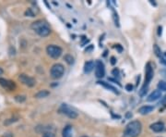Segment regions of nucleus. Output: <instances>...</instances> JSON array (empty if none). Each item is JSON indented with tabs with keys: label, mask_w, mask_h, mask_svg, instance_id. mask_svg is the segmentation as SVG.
<instances>
[{
	"label": "nucleus",
	"mask_w": 166,
	"mask_h": 137,
	"mask_svg": "<svg viewBox=\"0 0 166 137\" xmlns=\"http://www.w3.org/2000/svg\"><path fill=\"white\" fill-rule=\"evenodd\" d=\"M32 29L42 37H45V36L49 35L51 33L49 24L45 20H39L32 22Z\"/></svg>",
	"instance_id": "obj_1"
},
{
	"label": "nucleus",
	"mask_w": 166,
	"mask_h": 137,
	"mask_svg": "<svg viewBox=\"0 0 166 137\" xmlns=\"http://www.w3.org/2000/svg\"><path fill=\"white\" fill-rule=\"evenodd\" d=\"M141 123L138 121H133L126 125L123 137H138L141 133Z\"/></svg>",
	"instance_id": "obj_2"
},
{
	"label": "nucleus",
	"mask_w": 166,
	"mask_h": 137,
	"mask_svg": "<svg viewBox=\"0 0 166 137\" xmlns=\"http://www.w3.org/2000/svg\"><path fill=\"white\" fill-rule=\"evenodd\" d=\"M153 75H154V73H153V68H152L151 64L149 62V63H147L146 68H145V82H144V84H143V86H142V88H141V90H140V92H139V94H140L141 96H143V95L147 93V91H148V90H147V89H148V85H149V83L151 82V81L152 80Z\"/></svg>",
	"instance_id": "obj_3"
},
{
	"label": "nucleus",
	"mask_w": 166,
	"mask_h": 137,
	"mask_svg": "<svg viewBox=\"0 0 166 137\" xmlns=\"http://www.w3.org/2000/svg\"><path fill=\"white\" fill-rule=\"evenodd\" d=\"M64 72H65V68L60 63H56L55 65H53L50 69V75L53 79L61 78L64 75Z\"/></svg>",
	"instance_id": "obj_4"
},
{
	"label": "nucleus",
	"mask_w": 166,
	"mask_h": 137,
	"mask_svg": "<svg viewBox=\"0 0 166 137\" xmlns=\"http://www.w3.org/2000/svg\"><path fill=\"white\" fill-rule=\"evenodd\" d=\"M59 111L66 115L70 119H76L78 117V113L74 109H72L69 106H67V104H62L59 108Z\"/></svg>",
	"instance_id": "obj_5"
},
{
	"label": "nucleus",
	"mask_w": 166,
	"mask_h": 137,
	"mask_svg": "<svg viewBox=\"0 0 166 137\" xmlns=\"http://www.w3.org/2000/svg\"><path fill=\"white\" fill-rule=\"evenodd\" d=\"M46 52L47 54L53 58V59H58L61 55H62V48L57 46H54V45H51V46H48L47 48H46Z\"/></svg>",
	"instance_id": "obj_6"
},
{
	"label": "nucleus",
	"mask_w": 166,
	"mask_h": 137,
	"mask_svg": "<svg viewBox=\"0 0 166 137\" xmlns=\"http://www.w3.org/2000/svg\"><path fill=\"white\" fill-rule=\"evenodd\" d=\"M95 75L97 78H103L105 75V68L104 65L102 61L98 60L95 62Z\"/></svg>",
	"instance_id": "obj_7"
},
{
	"label": "nucleus",
	"mask_w": 166,
	"mask_h": 137,
	"mask_svg": "<svg viewBox=\"0 0 166 137\" xmlns=\"http://www.w3.org/2000/svg\"><path fill=\"white\" fill-rule=\"evenodd\" d=\"M19 79L22 83H24V84H26V85H28L30 87H32V86H33L35 84V80L33 78L26 75V74H20Z\"/></svg>",
	"instance_id": "obj_8"
},
{
	"label": "nucleus",
	"mask_w": 166,
	"mask_h": 137,
	"mask_svg": "<svg viewBox=\"0 0 166 137\" xmlns=\"http://www.w3.org/2000/svg\"><path fill=\"white\" fill-rule=\"evenodd\" d=\"M0 85L2 87H4L5 89H7V90H14L16 88V83L12 81H9V80H6V79H4V78H0Z\"/></svg>",
	"instance_id": "obj_9"
},
{
	"label": "nucleus",
	"mask_w": 166,
	"mask_h": 137,
	"mask_svg": "<svg viewBox=\"0 0 166 137\" xmlns=\"http://www.w3.org/2000/svg\"><path fill=\"white\" fill-rule=\"evenodd\" d=\"M162 97V92L160 91V90H155V91H153L149 96H148V101L149 102H152V101H156V100H158L159 98H161Z\"/></svg>",
	"instance_id": "obj_10"
},
{
	"label": "nucleus",
	"mask_w": 166,
	"mask_h": 137,
	"mask_svg": "<svg viewBox=\"0 0 166 137\" xmlns=\"http://www.w3.org/2000/svg\"><path fill=\"white\" fill-rule=\"evenodd\" d=\"M151 129L155 133H161L164 130V124L163 122H155L151 125Z\"/></svg>",
	"instance_id": "obj_11"
},
{
	"label": "nucleus",
	"mask_w": 166,
	"mask_h": 137,
	"mask_svg": "<svg viewBox=\"0 0 166 137\" xmlns=\"http://www.w3.org/2000/svg\"><path fill=\"white\" fill-rule=\"evenodd\" d=\"M153 109H154V108L151 107V106H143V107H141V108L138 109V112H139L141 115H146V114L151 113Z\"/></svg>",
	"instance_id": "obj_12"
},
{
	"label": "nucleus",
	"mask_w": 166,
	"mask_h": 137,
	"mask_svg": "<svg viewBox=\"0 0 166 137\" xmlns=\"http://www.w3.org/2000/svg\"><path fill=\"white\" fill-rule=\"evenodd\" d=\"M98 83L99 84H101V85H103L104 87H105V88H107V89H109V90H111L112 92H113L114 94H119V92L117 91V89L116 88H114L113 85H111V84H109L108 82H104V81H99L98 82Z\"/></svg>",
	"instance_id": "obj_13"
},
{
	"label": "nucleus",
	"mask_w": 166,
	"mask_h": 137,
	"mask_svg": "<svg viewBox=\"0 0 166 137\" xmlns=\"http://www.w3.org/2000/svg\"><path fill=\"white\" fill-rule=\"evenodd\" d=\"M95 67V63L93 61H88L84 65V72L85 73H90L92 71V69Z\"/></svg>",
	"instance_id": "obj_14"
},
{
	"label": "nucleus",
	"mask_w": 166,
	"mask_h": 137,
	"mask_svg": "<svg viewBox=\"0 0 166 137\" xmlns=\"http://www.w3.org/2000/svg\"><path fill=\"white\" fill-rule=\"evenodd\" d=\"M63 137H72V127L67 125L63 130Z\"/></svg>",
	"instance_id": "obj_15"
},
{
	"label": "nucleus",
	"mask_w": 166,
	"mask_h": 137,
	"mask_svg": "<svg viewBox=\"0 0 166 137\" xmlns=\"http://www.w3.org/2000/svg\"><path fill=\"white\" fill-rule=\"evenodd\" d=\"M50 95V93L48 91H45V90H43V91H40L39 93H37L35 95V97L37 98H44V97H46Z\"/></svg>",
	"instance_id": "obj_16"
},
{
	"label": "nucleus",
	"mask_w": 166,
	"mask_h": 137,
	"mask_svg": "<svg viewBox=\"0 0 166 137\" xmlns=\"http://www.w3.org/2000/svg\"><path fill=\"white\" fill-rule=\"evenodd\" d=\"M158 88L161 91H166V82L164 81H160L158 83Z\"/></svg>",
	"instance_id": "obj_17"
},
{
	"label": "nucleus",
	"mask_w": 166,
	"mask_h": 137,
	"mask_svg": "<svg viewBox=\"0 0 166 137\" xmlns=\"http://www.w3.org/2000/svg\"><path fill=\"white\" fill-rule=\"evenodd\" d=\"M153 49H154L155 55H156L157 57H159V58H161V57H162V51H161L160 47H159L157 45H154V46H153Z\"/></svg>",
	"instance_id": "obj_18"
},
{
	"label": "nucleus",
	"mask_w": 166,
	"mask_h": 137,
	"mask_svg": "<svg viewBox=\"0 0 166 137\" xmlns=\"http://www.w3.org/2000/svg\"><path fill=\"white\" fill-rule=\"evenodd\" d=\"M65 60L68 63V64H73L74 63V59H73V57L72 56H70V55H66V56H65Z\"/></svg>",
	"instance_id": "obj_19"
},
{
	"label": "nucleus",
	"mask_w": 166,
	"mask_h": 137,
	"mask_svg": "<svg viewBox=\"0 0 166 137\" xmlns=\"http://www.w3.org/2000/svg\"><path fill=\"white\" fill-rule=\"evenodd\" d=\"M15 99H16L18 102H23V101H25L26 97H25L24 95H17V96L15 97Z\"/></svg>",
	"instance_id": "obj_20"
},
{
	"label": "nucleus",
	"mask_w": 166,
	"mask_h": 137,
	"mask_svg": "<svg viewBox=\"0 0 166 137\" xmlns=\"http://www.w3.org/2000/svg\"><path fill=\"white\" fill-rule=\"evenodd\" d=\"M113 18H114V22H115V25L117 27H119V20H118V17H117V13L115 11H113Z\"/></svg>",
	"instance_id": "obj_21"
},
{
	"label": "nucleus",
	"mask_w": 166,
	"mask_h": 137,
	"mask_svg": "<svg viewBox=\"0 0 166 137\" xmlns=\"http://www.w3.org/2000/svg\"><path fill=\"white\" fill-rule=\"evenodd\" d=\"M112 73H113V75H114L115 77H118V76H119V69H118V68H114V69H113Z\"/></svg>",
	"instance_id": "obj_22"
},
{
	"label": "nucleus",
	"mask_w": 166,
	"mask_h": 137,
	"mask_svg": "<svg viewBox=\"0 0 166 137\" xmlns=\"http://www.w3.org/2000/svg\"><path fill=\"white\" fill-rule=\"evenodd\" d=\"M126 89L128 92H130V91H132V90H133V85H132L131 83H128V84H126Z\"/></svg>",
	"instance_id": "obj_23"
},
{
	"label": "nucleus",
	"mask_w": 166,
	"mask_h": 137,
	"mask_svg": "<svg viewBox=\"0 0 166 137\" xmlns=\"http://www.w3.org/2000/svg\"><path fill=\"white\" fill-rule=\"evenodd\" d=\"M25 15H30V17H34V14L32 12V10H31V9H28V10L25 12Z\"/></svg>",
	"instance_id": "obj_24"
},
{
	"label": "nucleus",
	"mask_w": 166,
	"mask_h": 137,
	"mask_svg": "<svg viewBox=\"0 0 166 137\" xmlns=\"http://www.w3.org/2000/svg\"><path fill=\"white\" fill-rule=\"evenodd\" d=\"M43 137H54V135L52 133H45Z\"/></svg>",
	"instance_id": "obj_25"
},
{
	"label": "nucleus",
	"mask_w": 166,
	"mask_h": 137,
	"mask_svg": "<svg viewBox=\"0 0 166 137\" xmlns=\"http://www.w3.org/2000/svg\"><path fill=\"white\" fill-rule=\"evenodd\" d=\"M115 48L118 50V52H119V53H121V52L123 51V48H122V46H121L120 45H116V46H115Z\"/></svg>",
	"instance_id": "obj_26"
},
{
	"label": "nucleus",
	"mask_w": 166,
	"mask_h": 137,
	"mask_svg": "<svg viewBox=\"0 0 166 137\" xmlns=\"http://www.w3.org/2000/svg\"><path fill=\"white\" fill-rule=\"evenodd\" d=\"M115 62H116L115 58H114V57H112V58H111V64H112V65H114Z\"/></svg>",
	"instance_id": "obj_27"
},
{
	"label": "nucleus",
	"mask_w": 166,
	"mask_h": 137,
	"mask_svg": "<svg viewBox=\"0 0 166 137\" xmlns=\"http://www.w3.org/2000/svg\"><path fill=\"white\" fill-rule=\"evenodd\" d=\"M161 104L163 105V106H166V95L162 99V101H161Z\"/></svg>",
	"instance_id": "obj_28"
},
{
	"label": "nucleus",
	"mask_w": 166,
	"mask_h": 137,
	"mask_svg": "<svg viewBox=\"0 0 166 137\" xmlns=\"http://www.w3.org/2000/svg\"><path fill=\"white\" fill-rule=\"evenodd\" d=\"M162 29H163L162 27H159V28H158V35H159V36L162 34Z\"/></svg>",
	"instance_id": "obj_29"
},
{
	"label": "nucleus",
	"mask_w": 166,
	"mask_h": 137,
	"mask_svg": "<svg viewBox=\"0 0 166 137\" xmlns=\"http://www.w3.org/2000/svg\"><path fill=\"white\" fill-rule=\"evenodd\" d=\"M2 73H3V69H2V68H0V75H1Z\"/></svg>",
	"instance_id": "obj_30"
},
{
	"label": "nucleus",
	"mask_w": 166,
	"mask_h": 137,
	"mask_svg": "<svg viewBox=\"0 0 166 137\" xmlns=\"http://www.w3.org/2000/svg\"><path fill=\"white\" fill-rule=\"evenodd\" d=\"M164 57H165V58H166V52H165V53H164Z\"/></svg>",
	"instance_id": "obj_31"
},
{
	"label": "nucleus",
	"mask_w": 166,
	"mask_h": 137,
	"mask_svg": "<svg viewBox=\"0 0 166 137\" xmlns=\"http://www.w3.org/2000/svg\"><path fill=\"white\" fill-rule=\"evenodd\" d=\"M82 137H87V136H82Z\"/></svg>",
	"instance_id": "obj_32"
}]
</instances>
